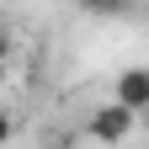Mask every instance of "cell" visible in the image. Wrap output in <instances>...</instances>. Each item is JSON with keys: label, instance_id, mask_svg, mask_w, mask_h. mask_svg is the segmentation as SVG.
<instances>
[{"label": "cell", "instance_id": "obj_6", "mask_svg": "<svg viewBox=\"0 0 149 149\" xmlns=\"http://www.w3.org/2000/svg\"><path fill=\"white\" fill-rule=\"evenodd\" d=\"M48 149H64V144H48Z\"/></svg>", "mask_w": 149, "mask_h": 149}, {"label": "cell", "instance_id": "obj_4", "mask_svg": "<svg viewBox=\"0 0 149 149\" xmlns=\"http://www.w3.org/2000/svg\"><path fill=\"white\" fill-rule=\"evenodd\" d=\"M0 59H6V16H0Z\"/></svg>", "mask_w": 149, "mask_h": 149}, {"label": "cell", "instance_id": "obj_2", "mask_svg": "<svg viewBox=\"0 0 149 149\" xmlns=\"http://www.w3.org/2000/svg\"><path fill=\"white\" fill-rule=\"evenodd\" d=\"M117 107H128L139 117V112H149V69L144 64H133V69H123L117 74V96H112Z\"/></svg>", "mask_w": 149, "mask_h": 149}, {"label": "cell", "instance_id": "obj_1", "mask_svg": "<svg viewBox=\"0 0 149 149\" xmlns=\"http://www.w3.org/2000/svg\"><path fill=\"white\" fill-rule=\"evenodd\" d=\"M85 133L96 139V144H123L128 133H133V112H128V107H117V101H107V107H96V112H91Z\"/></svg>", "mask_w": 149, "mask_h": 149}, {"label": "cell", "instance_id": "obj_5", "mask_svg": "<svg viewBox=\"0 0 149 149\" xmlns=\"http://www.w3.org/2000/svg\"><path fill=\"white\" fill-rule=\"evenodd\" d=\"M0 85H6V59H0Z\"/></svg>", "mask_w": 149, "mask_h": 149}, {"label": "cell", "instance_id": "obj_3", "mask_svg": "<svg viewBox=\"0 0 149 149\" xmlns=\"http://www.w3.org/2000/svg\"><path fill=\"white\" fill-rule=\"evenodd\" d=\"M11 128H16V123H11V112H0V144L11 139Z\"/></svg>", "mask_w": 149, "mask_h": 149}]
</instances>
